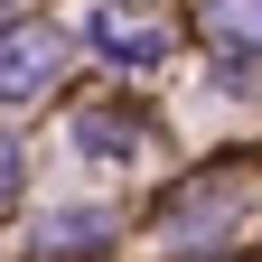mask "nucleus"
Here are the masks:
<instances>
[{
    "label": "nucleus",
    "mask_w": 262,
    "mask_h": 262,
    "mask_svg": "<svg viewBox=\"0 0 262 262\" xmlns=\"http://www.w3.org/2000/svg\"><path fill=\"white\" fill-rule=\"evenodd\" d=\"M56 66H66V38H56V28H10V38H0V103L47 94Z\"/></svg>",
    "instance_id": "nucleus-1"
},
{
    "label": "nucleus",
    "mask_w": 262,
    "mask_h": 262,
    "mask_svg": "<svg viewBox=\"0 0 262 262\" xmlns=\"http://www.w3.org/2000/svg\"><path fill=\"white\" fill-rule=\"evenodd\" d=\"M94 47L103 56H131V66H150V56H169V28H159V10H94Z\"/></svg>",
    "instance_id": "nucleus-2"
},
{
    "label": "nucleus",
    "mask_w": 262,
    "mask_h": 262,
    "mask_svg": "<svg viewBox=\"0 0 262 262\" xmlns=\"http://www.w3.org/2000/svg\"><path fill=\"white\" fill-rule=\"evenodd\" d=\"M206 38L225 56H262V0H206Z\"/></svg>",
    "instance_id": "nucleus-3"
},
{
    "label": "nucleus",
    "mask_w": 262,
    "mask_h": 262,
    "mask_svg": "<svg viewBox=\"0 0 262 262\" xmlns=\"http://www.w3.org/2000/svg\"><path fill=\"white\" fill-rule=\"evenodd\" d=\"M75 141H84L94 159H131V150H141V122H131L122 103H94V113L75 122Z\"/></svg>",
    "instance_id": "nucleus-4"
},
{
    "label": "nucleus",
    "mask_w": 262,
    "mask_h": 262,
    "mask_svg": "<svg viewBox=\"0 0 262 262\" xmlns=\"http://www.w3.org/2000/svg\"><path fill=\"white\" fill-rule=\"evenodd\" d=\"M10 196H19V141L0 131V206H10Z\"/></svg>",
    "instance_id": "nucleus-5"
},
{
    "label": "nucleus",
    "mask_w": 262,
    "mask_h": 262,
    "mask_svg": "<svg viewBox=\"0 0 262 262\" xmlns=\"http://www.w3.org/2000/svg\"><path fill=\"white\" fill-rule=\"evenodd\" d=\"M10 10H28V0H0V19H10Z\"/></svg>",
    "instance_id": "nucleus-6"
}]
</instances>
